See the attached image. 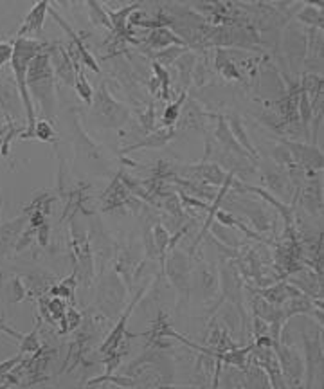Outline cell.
Here are the masks:
<instances>
[{"label": "cell", "instance_id": "cell-1", "mask_svg": "<svg viewBox=\"0 0 324 389\" xmlns=\"http://www.w3.org/2000/svg\"><path fill=\"white\" fill-rule=\"evenodd\" d=\"M47 47H49V44H44V42L31 38H16L15 44H13L11 67H13V72H15L16 89H18V96L22 99V103H24L25 116H27V129L20 135L22 139H25L33 132L36 123L35 105H33L29 89H27V69H29L31 59L35 58L36 55H40V53L47 51Z\"/></svg>", "mask_w": 324, "mask_h": 389}, {"label": "cell", "instance_id": "cell-2", "mask_svg": "<svg viewBox=\"0 0 324 389\" xmlns=\"http://www.w3.org/2000/svg\"><path fill=\"white\" fill-rule=\"evenodd\" d=\"M49 49V47H47ZM27 89L40 101L47 121L54 119L56 109V94H54V70L51 67L49 53L44 51L31 59L27 69Z\"/></svg>", "mask_w": 324, "mask_h": 389}, {"label": "cell", "instance_id": "cell-3", "mask_svg": "<svg viewBox=\"0 0 324 389\" xmlns=\"http://www.w3.org/2000/svg\"><path fill=\"white\" fill-rule=\"evenodd\" d=\"M92 116L98 118L99 126L103 129H119L121 124L128 121L130 110L124 105L118 103L110 96L107 89V83L99 85V90L96 92V99H92Z\"/></svg>", "mask_w": 324, "mask_h": 389}, {"label": "cell", "instance_id": "cell-4", "mask_svg": "<svg viewBox=\"0 0 324 389\" xmlns=\"http://www.w3.org/2000/svg\"><path fill=\"white\" fill-rule=\"evenodd\" d=\"M272 346H275V357H278V362H280L283 375H288L290 380L299 382L301 377H303V360H301V355L294 348H286V346L280 345V340L278 343L272 340Z\"/></svg>", "mask_w": 324, "mask_h": 389}, {"label": "cell", "instance_id": "cell-5", "mask_svg": "<svg viewBox=\"0 0 324 389\" xmlns=\"http://www.w3.org/2000/svg\"><path fill=\"white\" fill-rule=\"evenodd\" d=\"M72 247H74V254H76V258H78V265H79V269H81V276H83L85 285H89L94 278L92 252H90V249H89V241H87V237L81 234V232L76 229V226H74V229H72Z\"/></svg>", "mask_w": 324, "mask_h": 389}, {"label": "cell", "instance_id": "cell-6", "mask_svg": "<svg viewBox=\"0 0 324 389\" xmlns=\"http://www.w3.org/2000/svg\"><path fill=\"white\" fill-rule=\"evenodd\" d=\"M49 59H51V67L56 72L58 78H62L67 85H72L74 87V79H76V70L72 67V62H70V55L67 51L62 47V45H49Z\"/></svg>", "mask_w": 324, "mask_h": 389}, {"label": "cell", "instance_id": "cell-7", "mask_svg": "<svg viewBox=\"0 0 324 389\" xmlns=\"http://www.w3.org/2000/svg\"><path fill=\"white\" fill-rule=\"evenodd\" d=\"M27 222H29L27 217H18L13 222L0 226V258L5 256L8 252L13 251V247H16V241L22 237V232L25 231V224Z\"/></svg>", "mask_w": 324, "mask_h": 389}, {"label": "cell", "instance_id": "cell-8", "mask_svg": "<svg viewBox=\"0 0 324 389\" xmlns=\"http://www.w3.org/2000/svg\"><path fill=\"white\" fill-rule=\"evenodd\" d=\"M187 272H189V269H187V258L180 251L173 249L172 256L167 260V274H170V281L180 292H187Z\"/></svg>", "mask_w": 324, "mask_h": 389}, {"label": "cell", "instance_id": "cell-9", "mask_svg": "<svg viewBox=\"0 0 324 389\" xmlns=\"http://www.w3.org/2000/svg\"><path fill=\"white\" fill-rule=\"evenodd\" d=\"M47 10H49V4H47V2H38V4L25 15L24 24L20 25V29L16 31V38H29L31 33L38 35L40 31H42V27H44V20Z\"/></svg>", "mask_w": 324, "mask_h": 389}, {"label": "cell", "instance_id": "cell-10", "mask_svg": "<svg viewBox=\"0 0 324 389\" xmlns=\"http://www.w3.org/2000/svg\"><path fill=\"white\" fill-rule=\"evenodd\" d=\"M47 11H49L51 15H53V18L56 20V22H58V24L62 25V27H64L65 31H67V35L70 36V40H72V44L76 45V49H78L79 56H81V59H83V64L87 65V67H90V69H92L94 72H99V65L96 64V59H94V56L90 55L89 49L85 47L81 36L76 35V31H74L72 27H70V25L67 24V22H65L64 18H62V15H58V13H56V11H54L53 8H51V5H49V10H47Z\"/></svg>", "mask_w": 324, "mask_h": 389}, {"label": "cell", "instance_id": "cell-11", "mask_svg": "<svg viewBox=\"0 0 324 389\" xmlns=\"http://www.w3.org/2000/svg\"><path fill=\"white\" fill-rule=\"evenodd\" d=\"M286 146L290 148V153L294 155V159L299 163V166H306V167H321L323 166V155L317 148L314 146H305V144H295V143H288L286 141Z\"/></svg>", "mask_w": 324, "mask_h": 389}, {"label": "cell", "instance_id": "cell-12", "mask_svg": "<svg viewBox=\"0 0 324 389\" xmlns=\"http://www.w3.org/2000/svg\"><path fill=\"white\" fill-rule=\"evenodd\" d=\"M173 137H175V129H173V126H167V129H164V130L152 132L150 135L141 139L137 144H133V146L124 148L123 153L133 152V150H139V148H161V146H166V144L170 143Z\"/></svg>", "mask_w": 324, "mask_h": 389}, {"label": "cell", "instance_id": "cell-13", "mask_svg": "<svg viewBox=\"0 0 324 389\" xmlns=\"http://www.w3.org/2000/svg\"><path fill=\"white\" fill-rule=\"evenodd\" d=\"M148 45L153 47V49H166L172 44L180 45V47H186V42L178 38L177 35H173L172 31L166 29V27H159V29H152V33L148 35Z\"/></svg>", "mask_w": 324, "mask_h": 389}, {"label": "cell", "instance_id": "cell-14", "mask_svg": "<svg viewBox=\"0 0 324 389\" xmlns=\"http://www.w3.org/2000/svg\"><path fill=\"white\" fill-rule=\"evenodd\" d=\"M189 170L193 172V177L209 184H224L227 178L226 173L221 172L220 166H216V164H200V166H193Z\"/></svg>", "mask_w": 324, "mask_h": 389}, {"label": "cell", "instance_id": "cell-15", "mask_svg": "<svg viewBox=\"0 0 324 389\" xmlns=\"http://www.w3.org/2000/svg\"><path fill=\"white\" fill-rule=\"evenodd\" d=\"M243 371H245L243 388H247V389H272L269 377H267V373L261 370L260 366L243 368Z\"/></svg>", "mask_w": 324, "mask_h": 389}, {"label": "cell", "instance_id": "cell-16", "mask_svg": "<svg viewBox=\"0 0 324 389\" xmlns=\"http://www.w3.org/2000/svg\"><path fill=\"white\" fill-rule=\"evenodd\" d=\"M229 130H231L232 137L236 139V143L240 144L241 148L245 150V152L249 153V155H251L252 159H258V153H256V150L252 148L251 141H249V137H247L245 130H243V126H241L238 116H232V118H231V129H229Z\"/></svg>", "mask_w": 324, "mask_h": 389}, {"label": "cell", "instance_id": "cell-17", "mask_svg": "<svg viewBox=\"0 0 324 389\" xmlns=\"http://www.w3.org/2000/svg\"><path fill=\"white\" fill-rule=\"evenodd\" d=\"M141 5L133 4L128 5V8H123L119 11H108V18H110V24H112V29H118V33H123L126 31V20L132 16V13L135 10H139Z\"/></svg>", "mask_w": 324, "mask_h": 389}, {"label": "cell", "instance_id": "cell-18", "mask_svg": "<svg viewBox=\"0 0 324 389\" xmlns=\"http://www.w3.org/2000/svg\"><path fill=\"white\" fill-rule=\"evenodd\" d=\"M216 70L220 72V75H224L226 78H234V79H240V72H238V69L234 67V64H232L231 59L227 58L226 53L221 49H218V53H216Z\"/></svg>", "mask_w": 324, "mask_h": 389}, {"label": "cell", "instance_id": "cell-19", "mask_svg": "<svg viewBox=\"0 0 324 389\" xmlns=\"http://www.w3.org/2000/svg\"><path fill=\"white\" fill-rule=\"evenodd\" d=\"M74 87H76L79 98L83 99L85 103H89V105L92 103L94 90H92V87H90L89 81H87V78H85L83 72H81V69H79V65H76V79H74Z\"/></svg>", "mask_w": 324, "mask_h": 389}, {"label": "cell", "instance_id": "cell-20", "mask_svg": "<svg viewBox=\"0 0 324 389\" xmlns=\"http://www.w3.org/2000/svg\"><path fill=\"white\" fill-rule=\"evenodd\" d=\"M40 348H42V345H40L38 339V326H35V330L31 332V334L24 335L22 340H20V353L22 355L36 353Z\"/></svg>", "mask_w": 324, "mask_h": 389}, {"label": "cell", "instance_id": "cell-21", "mask_svg": "<svg viewBox=\"0 0 324 389\" xmlns=\"http://www.w3.org/2000/svg\"><path fill=\"white\" fill-rule=\"evenodd\" d=\"M31 137L40 139V141H51V139H54V130L49 124V121H47V119L36 121L33 132H31L25 139H31Z\"/></svg>", "mask_w": 324, "mask_h": 389}, {"label": "cell", "instance_id": "cell-22", "mask_svg": "<svg viewBox=\"0 0 324 389\" xmlns=\"http://www.w3.org/2000/svg\"><path fill=\"white\" fill-rule=\"evenodd\" d=\"M186 53L187 47H166V49H162L161 53H157L153 58L157 59L155 64L170 65L172 62H175V58H178L180 55H186Z\"/></svg>", "mask_w": 324, "mask_h": 389}, {"label": "cell", "instance_id": "cell-23", "mask_svg": "<svg viewBox=\"0 0 324 389\" xmlns=\"http://www.w3.org/2000/svg\"><path fill=\"white\" fill-rule=\"evenodd\" d=\"M297 18H299L301 22H305V24L317 25V27L323 25V13H321V10H315L314 5H306L305 10L297 15Z\"/></svg>", "mask_w": 324, "mask_h": 389}, {"label": "cell", "instance_id": "cell-24", "mask_svg": "<svg viewBox=\"0 0 324 389\" xmlns=\"http://www.w3.org/2000/svg\"><path fill=\"white\" fill-rule=\"evenodd\" d=\"M25 297H27V286L22 283V280H20L18 276L13 278V281H11V291H10V303H20V301H24Z\"/></svg>", "mask_w": 324, "mask_h": 389}, {"label": "cell", "instance_id": "cell-25", "mask_svg": "<svg viewBox=\"0 0 324 389\" xmlns=\"http://www.w3.org/2000/svg\"><path fill=\"white\" fill-rule=\"evenodd\" d=\"M186 101V94H180V98L175 101L173 105H170L166 109V112H164V123L170 126V124H173L175 121H177L178 118H180V109H182V103Z\"/></svg>", "mask_w": 324, "mask_h": 389}, {"label": "cell", "instance_id": "cell-26", "mask_svg": "<svg viewBox=\"0 0 324 389\" xmlns=\"http://www.w3.org/2000/svg\"><path fill=\"white\" fill-rule=\"evenodd\" d=\"M89 10H90V15H92L94 22L96 24H101V25H107L112 29V24H110V18L107 16V13L103 11V8L96 2H89Z\"/></svg>", "mask_w": 324, "mask_h": 389}, {"label": "cell", "instance_id": "cell-27", "mask_svg": "<svg viewBox=\"0 0 324 389\" xmlns=\"http://www.w3.org/2000/svg\"><path fill=\"white\" fill-rule=\"evenodd\" d=\"M202 285H204L206 294H213L216 289V272L211 269H206L202 274Z\"/></svg>", "mask_w": 324, "mask_h": 389}, {"label": "cell", "instance_id": "cell-28", "mask_svg": "<svg viewBox=\"0 0 324 389\" xmlns=\"http://www.w3.org/2000/svg\"><path fill=\"white\" fill-rule=\"evenodd\" d=\"M13 56V45L8 42H0V69L4 67L5 62H10Z\"/></svg>", "mask_w": 324, "mask_h": 389}, {"label": "cell", "instance_id": "cell-29", "mask_svg": "<svg viewBox=\"0 0 324 389\" xmlns=\"http://www.w3.org/2000/svg\"><path fill=\"white\" fill-rule=\"evenodd\" d=\"M153 118H155V112H153V105H150V107H148V110H146V113H143V116H141V121H143L144 129L146 130L153 129V121H155Z\"/></svg>", "mask_w": 324, "mask_h": 389}, {"label": "cell", "instance_id": "cell-30", "mask_svg": "<svg viewBox=\"0 0 324 389\" xmlns=\"http://www.w3.org/2000/svg\"><path fill=\"white\" fill-rule=\"evenodd\" d=\"M38 231V241H40V245H47L49 243V226H47V222L45 224H42V226L36 229Z\"/></svg>", "mask_w": 324, "mask_h": 389}, {"label": "cell", "instance_id": "cell-31", "mask_svg": "<svg viewBox=\"0 0 324 389\" xmlns=\"http://www.w3.org/2000/svg\"><path fill=\"white\" fill-rule=\"evenodd\" d=\"M0 332H4V334H8L10 337H15L16 340H22V337H24V334H20V332L13 330V328H10L8 325H4L2 321H0Z\"/></svg>", "mask_w": 324, "mask_h": 389}, {"label": "cell", "instance_id": "cell-32", "mask_svg": "<svg viewBox=\"0 0 324 389\" xmlns=\"http://www.w3.org/2000/svg\"><path fill=\"white\" fill-rule=\"evenodd\" d=\"M0 211H2V204H0Z\"/></svg>", "mask_w": 324, "mask_h": 389}]
</instances>
